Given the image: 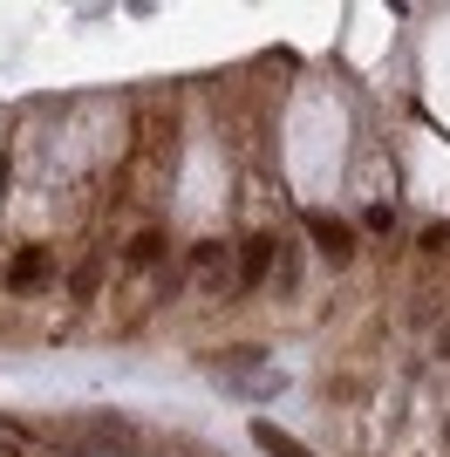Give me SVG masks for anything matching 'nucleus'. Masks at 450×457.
<instances>
[{"label":"nucleus","instance_id":"1","mask_svg":"<svg viewBox=\"0 0 450 457\" xmlns=\"http://www.w3.org/2000/svg\"><path fill=\"white\" fill-rule=\"evenodd\" d=\"M300 226H307V239H314L321 260H335V267L355 260V232L341 226V219H328V212H300Z\"/></svg>","mask_w":450,"mask_h":457},{"label":"nucleus","instance_id":"2","mask_svg":"<svg viewBox=\"0 0 450 457\" xmlns=\"http://www.w3.org/2000/svg\"><path fill=\"white\" fill-rule=\"evenodd\" d=\"M273 253H280L273 232H253V239H246V253H239V294H253V287L273 273Z\"/></svg>","mask_w":450,"mask_h":457},{"label":"nucleus","instance_id":"3","mask_svg":"<svg viewBox=\"0 0 450 457\" xmlns=\"http://www.w3.org/2000/svg\"><path fill=\"white\" fill-rule=\"evenodd\" d=\"M41 280H48V246H28L14 267H7V294H28V287H41Z\"/></svg>","mask_w":450,"mask_h":457},{"label":"nucleus","instance_id":"4","mask_svg":"<svg viewBox=\"0 0 450 457\" xmlns=\"http://www.w3.org/2000/svg\"><path fill=\"white\" fill-rule=\"evenodd\" d=\"M253 444H260V451L266 457H314V451H307V444H300V437H287V430H280V423H253Z\"/></svg>","mask_w":450,"mask_h":457},{"label":"nucleus","instance_id":"5","mask_svg":"<svg viewBox=\"0 0 450 457\" xmlns=\"http://www.w3.org/2000/svg\"><path fill=\"white\" fill-rule=\"evenodd\" d=\"M164 253H171V239H164V232H137V239H130V253H123V260H130V267H157Z\"/></svg>","mask_w":450,"mask_h":457},{"label":"nucleus","instance_id":"6","mask_svg":"<svg viewBox=\"0 0 450 457\" xmlns=\"http://www.w3.org/2000/svg\"><path fill=\"white\" fill-rule=\"evenodd\" d=\"M89 444H103V451H130V423L96 417V423H89Z\"/></svg>","mask_w":450,"mask_h":457},{"label":"nucleus","instance_id":"7","mask_svg":"<svg viewBox=\"0 0 450 457\" xmlns=\"http://www.w3.org/2000/svg\"><path fill=\"white\" fill-rule=\"evenodd\" d=\"M219 260H225V239H198L191 246V267L198 273H219Z\"/></svg>","mask_w":450,"mask_h":457},{"label":"nucleus","instance_id":"8","mask_svg":"<svg viewBox=\"0 0 450 457\" xmlns=\"http://www.w3.org/2000/svg\"><path fill=\"white\" fill-rule=\"evenodd\" d=\"M362 226H369V232H389L396 212H389V205H369V212H362Z\"/></svg>","mask_w":450,"mask_h":457},{"label":"nucleus","instance_id":"9","mask_svg":"<svg viewBox=\"0 0 450 457\" xmlns=\"http://www.w3.org/2000/svg\"><path fill=\"white\" fill-rule=\"evenodd\" d=\"M423 253H450V226H430V232H423Z\"/></svg>","mask_w":450,"mask_h":457},{"label":"nucleus","instance_id":"10","mask_svg":"<svg viewBox=\"0 0 450 457\" xmlns=\"http://www.w3.org/2000/svg\"><path fill=\"white\" fill-rule=\"evenodd\" d=\"M437 355H444V362H450V321L437 328Z\"/></svg>","mask_w":450,"mask_h":457}]
</instances>
